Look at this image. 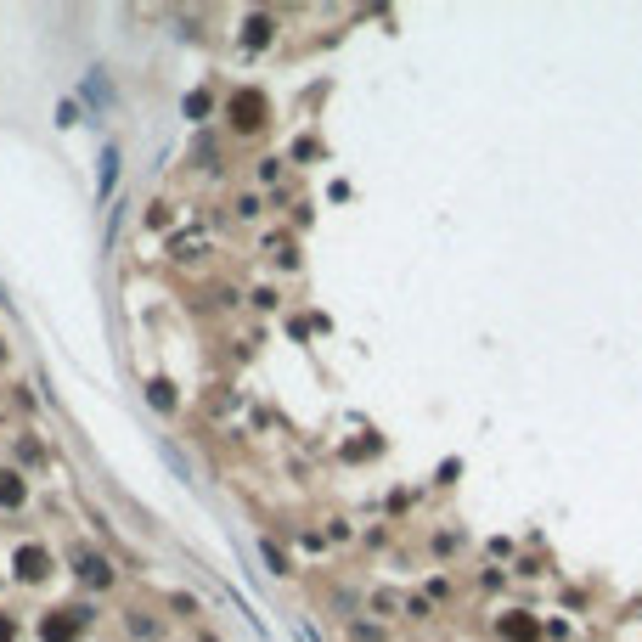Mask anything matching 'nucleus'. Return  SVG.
<instances>
[{
  "label": "nucleus",
  "mask_w": 642,
  "mask_h": 642,
  "mask_svg": "<svg viewBox=\"0 0 642 642\" xmlns=\"http://www.w3.org/2000/svg\"><path fill=\"white\" fill-rule=\"evenodd\" d=\"M147 394H152V401H158L164 411H170V406H175V394H170V384H147Z\"/></svg>",
  "instance_id": "nucleus-8"
},
{
  "label": "nucleus",
  "mask_w": 642,
  "mask_h": 642,
  "mask_svg": "<svg viewBox=\"0 0 642 642\" xmlns=\"http://www.w3.org/2000/svg\"><path fill=\"white\" fill-rule=\"evenodd\" d=\"M0 361H6V344H0Z\"/></svg>",
  "instance_id": "nucleus-11"
},
{
  "label": "nucleus",
  "mask_w": 642,
  "mask_h": 642,
  "mask_svg": "<svg viewBox=\"0 0 642 642\" xmlns=\"http://www.w3.org/2000/svg\"><path fill=\"white\" fill-rule=\"evenodd\" d=\"M113 180H118V152L107 147V152H102V197L113 192Z\"/></svg>",
  "instance_id": "nucleus-6"
},
{
  "label": "nucleus",
  "mask_w": 642,
  "mask_h": 642,
  "mask_svg": "<svg viewBox=\"0 0 642 642\" xmlns=\"http://www.w3.org/2000/svg\"><path fill=\"white\" fill-rule=\"evenodd\" d=\"M18 575L23 580H45L51 575V553H45V546H18Z\"/></svg>",
  "instance_id": "nucleus-2"
},
{
  "label": "nucleus",
  "mask_w": 642,
  "mask_h": 642,
  "mask_svg": "<svg viewBox=\"0 0 642 642\" xmlns=\"http://www.w3.org/2000/svg\"><path fill=\"white\" fill-rule=\"evenodd\" d=\"M232 125L237 130H259V125H265V102H259L254 90H248V96H232Z\"/></svg>",
  "instance_id": "nucleus-1"
},
{
  "label": "nucleus",
  "mask_w": 642,
  "mask_h": 642,
  "mask_svg": "<svg viewBox=\"0 0 642 642\" xmlns=\"http://www.w3.org/2000/svg\"><path fill=\"white\" fill-rule=\"evenodd\" d=\"M80 637V615L73 608H57L51 620H45V642H73Z\"/></svg>",
  "instance_id": "nucleus-3"
},
{
  "label": "nucleus",
  "mask_w": 642,
  "mask_h": 642,
  "mask_svg": "<svg viewBox=\"0 0 642 642\" xmlns=\"http://www.w3.org/2000/svg\"><path fill=\"white\" fill-rule=\"evenodd\" d=\"M0 642H18V625H11V615H0Z\"/></svg>",
  "instance_id": "nucleus-10"
},
{
  "label": "nucleus",
  "mask_w": 642,
  "mask_h": 642,
  "mask_svg": "<svg viewBox=\"0 0 642 642\" xmlns=\"http://www.w3.org/2000/svg\"><path fill=\"white\" fill-rule=\"evenodd\" d=\"M271 40V18H248V45H265Z\"/></svg>",
  "instance_id": "nucleus-7"
},
{
  "label": "nucleus",
  "mask_w": 642,
  "mask_h": 642,
  "mask_svg": "<svg viewBox=\"0 0 642 642\" xmlns=\"http://www.w3.org/2000/svg\"><path fill=\"white\" fill-rule=\"evenodd\" d=\"M209 113V96H187V118H203Z\"/></svg>",
  "instance_id": "nucleus-9"
},
{
  "label": "nucleus",
  "mask_w": 642,
  "mask_h": 642,
  "mask_svg": "<svg viewBox=\"0 0 642 642\" xmlns=\"http://www.w3.org/2000/svg\"><path fill=\"white\" fill-rule=\"evenodd\" d=\"M80 575H85V586H107V580H113V569H107L102 558H80Z\"/></svg>",
  "instance_id": "nucleus-5"
},
{
  "label": "nucleus",
  "mask_w": 642,
  "mask_h": 642,
  "mask_svg": "<svg viewBox=\"0 0 642 642\" xmlns=\"http://www.w3.org/2000/svg\"><path fill=\"white\" fill-rule=\"evenodd\" d=\"M23 496H28V485H23V473H11V468H0V508H23Z\"/></svg>",
  "instance_id": "nucleus-4"
}]
</instances>
